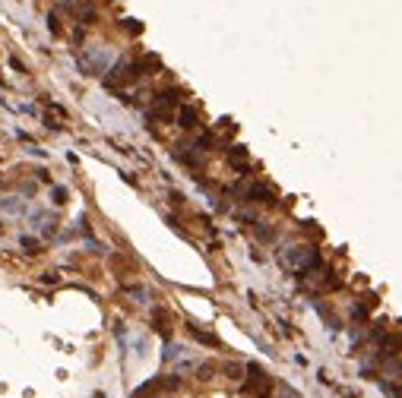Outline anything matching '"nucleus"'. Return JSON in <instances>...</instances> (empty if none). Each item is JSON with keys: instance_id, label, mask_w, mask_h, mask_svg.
<instances>
[{"instance_id": "f257e3e1", "label": "nucleus", "mask_w": 402, "mask_h": 398, "mask_svg": "<svg viewBox=\"0 0 402 398\" xmlns=\"http://www.w3.org/2000/svg\"><path fill=\"white\" fill-rule=\"evenodd\" d=\"M282 265L301 278V275H308L311 269H317V265H323V262H320V250L317 247H311V243H298V247L282 250Z\"/></svg>"}, {"instance_id": "f03ea898", "label": "nucleus", "mask_w": 402, "mask_h": 398, "mask_svg": "<svg viewBox=\"0 0 402 398\" xmlns=\"http://www.w3.org/2000/svg\"><path fill=\"white\" fill-rule=\"evenodd\" d=\"M244 392L251 398H269V392H273V379H269L257 364H251L247 367V376H244Z\"/></svg>"}, {"instance_id": "7ed1b4c3", "label": "nucleus", "mask_w": 402, "mask_h": 398, "mask_svg": "<svg viewBox=\"0 0 402 398\" xmlns=\"http://www.w3.org/2000/svg\"><path fill=\"white\" fill-rule=\"evenodd\" d=\"M174 117H178V123H181V127H184L187 133H200V111H196V105H187V101H184V105L178 108V114H174Z\"/></svg>"}, {"instance_id": "20e7f679", "label": "nucleus", "mask_w": 402, "mask_h": 398, "mask_svg": "<svg viewBox=\"0 0 402 398\" xmlns=\"http://www.w3.org/2000/svg\"><path fill=\"white\" fill-rule=\"evenodd\" d=\"M228 161L238 168V171H244V168H247V152L241 149V146H231V149H228Z\"/></svg>"}, {"instance_id": "39448f33", "label": "nucleus", "mask_w": 402, "mask_h": 398, "mask_svg": "<svg viewBox=\"0 0 402 398\" xmlns=\"http://www.w3.org/2000/svg\"><path fill=\"white\" fill-rule=\"evenodd\" d=\"M213 373H216V367H213V364H203V367H200V379H203V382L213 379Z\"/></svg>"}]
</instances>
